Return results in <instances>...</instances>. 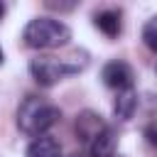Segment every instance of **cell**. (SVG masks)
<instances>
[{"label":"cell","instance_id":"cell-1","mask_svg":"<svg viewBox=\"0 0 157 157\" xmlns=\"http://www.w3.org/2000/svg\"><path fill=\"white\" fill-rule=\"evenodd\" d=\"M86 66H88V54L76 49L71 56H64V59H59V56H37V59H32L29 61V74L39 86L52 88L59 81H64L66 76L81 74Z\"/></svg>","mask_w":157,"mask_h":157},{"label":"cell","instance_id":"cell-2","mask_svg":"<svg viewBox=\"0 0 157 157\" xmlns=\"http://www.w3.org/2000/svg\"><path fill=\"white\" fill-rule=\"evenodd\" d=\"M59 120H61L59 105H54L42 96H27L17 108V128L29 137L47 135V130H52Z\"/></svg>","mask_w":157,"mask_h":157},{"label":"cell","instance_id":"cell-3","mask_svg":"<svg viewBox=\"0 0 157 157\" xmlns=\"http://www.w3.org/2000/svg\"><path fill=\"white\" fill-rule=\"evenodd\" d=\"M22 39L32 49H59V47L69 44L71 29L61 20H54V17H34V20H29L25 25Z\"/></svg>","mask_w":157,"mask_h":157},{"label":"cell","instance_id":"cell-4","mask_svg":"<svg viewBox=\"0 0 157 157\" xmlns=\"http://www.w3.org/2000/svg\"><path fill=\"white\" fill-rule=\"evenodd\" d=\"M101 78H103V83H105L108 88H113V91H128V88H132V83H135V71H132V66H130L128 61L113 59V61H108V64L103 66Z\"/></svg>","mask_w":157,"mask_h":157},{"label":"cell","instance_id":"cell-5","mask_svg":"<svg viewBox=\"0 0 157 157\" xmlns=\"http://www.w3.org/2000/svg\"><path fill=\"white\" fill-rule=\"evenodd\" d=\"M105 128H108V125L103 123L101 113H96V110H81V113L76 115V120H74V132H76V137H78L81 142H86V145H91Z\"/></svg>","mask_w":157,"mask_h":157},{"label":"cell","instance_id":"cell-6","mask_svg":"<svg viewBox=\"0 0 157 157\" xmlns=\"http://www.w3.org/2000/svg\"><path fill=\"white\" fill-rule=\"evenodd\" d=\"M25 157H61V142L54 135H39L27 145Z\"/></svg>","mask_w":157,"mask_h":157},{"label":"cell","instance_id":"cell-7","mask_svg":"<svg viewBox=\"0 0 157 157\" xmlns=\"http://www.w3.org/2000/svg\"><path fill=\"white\" fill-rule=\"evenodd\" d=\"M137 103H140V98H137V91H135V88L118 91V98H115V103H113L115 118H118V120H130V118L135 115V110H137Z\"/></svg>","mask_w":157,"mask_h":157},{"label":"cell","instance_id":"cell-8","mask_svg":"<svg viewBox=\"0 0 157 157\" xmlns=\"http://www.w3.org/2000/svg\"><path fill=\"white\" fill-rule=\"evenodd\" d=\"M115 145H118V135L110 128H105L88 145V157H115Z\"/></svg>","mask_w":157,"mask_h":157},{"label":"cell","instance_id":"cell-9","mask_svg":"<svg viewBox=\"0 0 157 157\" xmlns=\"http://www.w3.org/2000/svg\"><path fill=\"white\" fill-rule=\"evenodd\" d=\"M93 25H96L105 37H110V39L118 37L120 29H123V20H120V12H118V10H101V12H96Z\"/></svg>","mask_w":157,"mask_h":157},{"label":"cell","instance_id":"cell-10","mask_svg":"<svg viewBox=\"0 0 157 157\" xmlns=\"http://www.w3.org/2000/svg\"><path fill=\"white\" fill-rule=\"evenodd\" d=\"M142 42L150 52L157 54V15H152L145 25H142Z\"/></svg>","mask_w":157,"mask_h":157},{"label":"cell","instance_id":"cell-11","mask_svg":"<svg viewBox=\"0 0 157 157\" xmlns=\"http://www.w3.org/2000/svg\"><path fill=\"white\" fill-rule=\"evenodd\" d=\"M145 140L150 142V147L157 150V118L147 123V128H145Z\"/></svg>","mask_w":157,"mask_h":157},{"label":"cell","instance_id":"cell-12","mask_svg":"<svg viewBox=\"0 0 157 157\" xmlns=\"http://www.w3.org/2000/svg\"><path fill=\"white\" fill-rule=\"evenodd\" d=\"M49 10H59V12H71L76 7V2H56V0H47L44 2Z\"/></svg>","mask_w":157,"mask_h":157},{"label":"cell","instance_id":"cell-13","mask_svg":"<svg viewBox=\"0 0 157 157\" xmlns=\"http://www.w3.org/2000/svg\"><path fill=\"white\" fill-rule=\"evenodd\" d=\"M2 15H5V5L0 2V20H2Z\"/></svg>","mask_w":157,"mask_h":157},{"label":"cell","instance_id":"cell-14","mask_svg":"<svg viewBox=\"0 0 157 157\" xmlns=\"http://www.w3.org/2000/svg\"><path fill=\"white\" fill-rule=\"evenodd\" d=\"M2 59H5V54H2V49H0V64H2Z\"/></svg>","mask_w":157,"mask_h":157},{"label":"cell","instance_id":"cell-15","mask_svg":"<svg viewBox=\"0 0 157 157\" xmlns=\"http://www.w3.org/2000/svg\"><path fill=\"white\" fill-rule=\"evenodd\" d=\"M71 157H78V155H71Z\"/></svg>","mask_w":157,"mask_h":157},{"label":"cell","instance_id":"cell-16","mask_svg":"<svg viewBox=\"0 0 157 157\" xmlns=\"http://www.w3.org/2000/svg\"><path fill=\"white\" fill-rule=\"evenodd\" d=\"M115 157H118V155H115Z\"/></svg>","mask_w":157,"mask_h":157}]
</instances>
